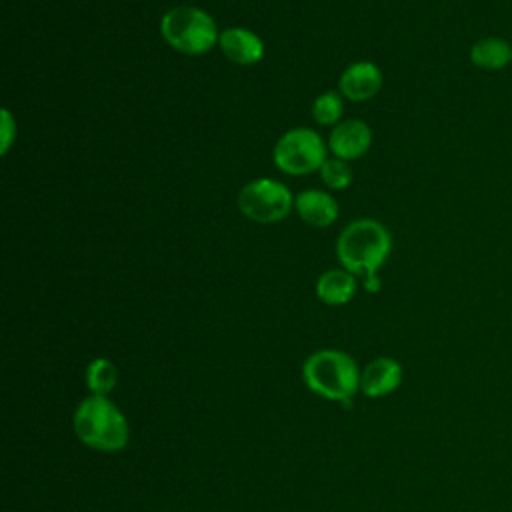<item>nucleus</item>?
I'll return each instance as SVG.
<instances>
[{
  "label": "nucleus",
  "mask_w": 512,
  "mask_h": 512,
  "mask_svg": "<svg viewBox=\"0 0 512 512\" xmlns=\"http://www.w3.org/2000/svg\"><path fill=\"white\" fill-rule=\"evenodd\" d=\"M72 428L84 446L104 454L124 450L130 440L128 420L108 396L82 398L74 410Z\"/></svg>",
  "instance_id": "nucleus-1"
},
{
  "label": "nucleus",
  "mask_w": 512,
  "mask_h": 512,
  "mask_svg": "<svg viewBox=\"0 0 512 512\" xmlns=\"http://www.w3.org/2000/svg\"><path fill=\"white\" fill-rule=\"evenodd\" d=\"M360 372L356 360L336 348L316 350L302 364L304 384L316 396L346 408L352 406L354 396L360 392Z\"/></svg>",
  "instance_id": "nucleus-2"
},
{
  "label": "nucleus",
  "mask_w": 512,
  "mask_h": 512,
  "mask_svg": "<svg viewBox=\"0 0 512 512\" xmlns=\"http://www.w3.org/2000/svg\"><path fill=\"white\" fill-rule=\"evenodd\" d=\"M392 248V236L384 224L372 218H360L344 226L336 240V256L354 276H374L386 262Z\"/></svg>",
  "instance_id": "nucleus-3"
},
{
  "label": "nucleus",
  "mask_w": 512,
  "mask_h": 512,
  "mask_svg": "<svg viewBox=\"0 0 512 512\" xmlns=\"http://www.w3.org/2000/svg\"><path fill=\"white\" fill-rule=\"evenodd\" d=\"M160 34L174 50L198 56L208 52L220 38L214 18L196 6H174L160 20Z\"/></svg>",
  "instance_id": "nucleus-4"
},
{
  "label": "nucleus",
  "mask_w": 512,
  "mask_h": 512,
  "mask_svg": "<svg viewBox=\"0 0 512 512\" xmlns=\"http://www.w3.org/2000/svg\"><path fill=\"white\" fill-rule=\"evenodd\" d=\"M278 170L290 176L312 174L326 162V144L310 128H292L284 132L272 152Z\"/></svg>",
  "instance_id": "nucleus-5"
},
{
  "label": "nucleus",
  "mask_w": 512,
  "mask_h": 512,
  "mask_svg": "<svg viewBox=\"0 0 512 512\" xmlns=\"http://www.w3.org/2000/svg\"><path fill=\"white\" fill-rule=\"evenodd\" d=\"M294 206V196L278 180L272 178H256L248 182L238 194V208L240 212L260 224L280 222L288 216Z\"/></svg>",
  "instance_id": "nucleus-6"
},
{
  "label": "nucleus",
  "mask_w": 512,
  "mask_h": 512,
  "mask_svg": "<svg viewBox=\"0 0 512 512\" xmlns=\"http://www.w3.org/2000/svg\"><path fill=\"white\" fill-rule=\"evenodd\" d=\"M372 144V130L364 120L350 118L334 126L328 136V150L334 158L356 160L368 152Z\"/></svg>",
  "instance_id": "nucleus-7"
},
{
  "label": "nucleus",
  "mask_w": 512,
  "mask_h": 512,
  "mask_svg": "<svg viewBox=\"0 0 512 512\" xmlns=\"http://www.w3.org/2000/svg\"><path fill=\"white\" fill-rule=\"evenodd\" d=\"M402 366L390 356L370 360L360 372V392L368 398H382L392 394L402 384Z\"/></svg>",
  "instance_id": "nucleus-8"
},
{
  "label": "nucleus",
  "mask_w": 512,
  "mask_h": 512,
  "mask_svg": "<svg viewBox=\"0 0 512 512\" xmlns=\"http://www.w3.org/2000/svg\"><path fill=\"white\" fill-rule=\"evenodd\" d=\"M382 80V72L374 62H354L342 72L338 88L344 98L364 102L378 94V90L382 88Z\"/></svg>",
  "instance_id": "nucleus-9"
},
{
  "label": "nucleus",
  "mask_w": 512,
  "mask_h": 512,
  "mask_svg": "<svg viewBox=\"0 0 512 512\" xmlns=\"http://www.w3.org/2000/svg\"><path fill=\"white\" fill-rule=\"evenodd\" d=\"M218 44L224 56L230 62H236L240 66L256 64L264 56V44L260 36L248 28H238V26L226 28L224 32H220Z\"/></svg>",
  "instance_id": "nucleus-10"
},
{
  "label": "nucleus",
  "mask_w": 512,
  "mask_h": 512,
  "mask_svg": "<svg viewBox=\"0 0 512 512\" xmlns=\"http://www.w3.org/2000/svg\"><path fill=\"white\" fill-rule=\"evenodd\" d=\"M296 214L314 228H326L338 218L336 200L322 190H304L294 198Z\"/></svg>",
  "instance_id": "nucleus-11"
},
{
  "label": "nucleus",
  "mask_w": 512,
  "mask_h": 512,
  "mask_svg": "<svg viewBox=\"0 0 512 512\" xmlns=\"http://www.w3.org/2000/svg\"><path fill=\"white\" fill-rule=\"evenodd\" d=\"M316 296L328 306H342L356 294V276L346 268L326 270L316 280Z\"/></svg>",
  "instance_id": "nucleus-12"
},
{
  "label": "nucleus",
  "mask_w": 512,
  "mask_h": 512,
  "mask_svg": "<svg viewBox=\"0 0 512 512\" xmlns=\"http://www.w3.org/2000/svg\"><path fill=\"white\" fill-rule=\"evenodd\" d=\"M470 62L480 70H500L512 62V46L498 36H486L472 44Z\"/></svg>",
  "instance_id": "nucleus-13"
},
{
  "label": "nucleus",
  "mask_w": 512,
  "mask_h": 512,
  "mask_svg": "<svg viewBox=\"0 0 512 512\" xmlns=\"http://www.w3.org/2000/svg\"><path fill=\"white\" fill-rule=\"evenodd\" d=\"M86 386L90 390V394H98V396H108L118 382V368L114 366V362H110L108 358H94L88 366H86V374H84Z\"/></svg>",
  "instance_id": "nucleus-14"
},
{
  "label": "nucleus",
  "mask_w": 512,
  "mask_h": 512,
  "mask_svg": "<svg viewBox=\"0 0 512 512\" xmlns=\"http://www.w3.org/2000/svg\"><path fill=\"white\" fill-rule=\"evenodd\" d=\"M344 106H342V98L340 94H336L334 90H328L324 94H320L314 104H312V118L320 124V126H332L338 124V120L342 118Z\"/></svg>",
  "instance_id": "nucleus-15"
},
{
  "label": "nucleus",
  "mask_w": 512,
  "mask_h": 512,
  "mask_svg": "<svg viewBox=\"0 0 512 512\" xmlns=\"http://www.w3.org/2000/svg\"><path fill=\"white\" fill-rule=\"evenodd\" d=\"M320 178L328 188L344 190L352 182V168L346 164V160L326 158V162L320 168Z\"/></svg>",
  "instance_id": "nucleus-16"
},
{
  "label": "nucleus",
  "mask_w": 512,
  "mask_h": 512,
  "mask_svg": "<svg viewBox=\"0 0 512 512\" xmlns=\"http://www.w3.org/2000/svg\"><path fill=\"white\" fill-rule=\"evenodd\" d=\"M14 134H16V124L10 116L8 110H2V154L8 152L12 140H14Z\"/></svg>",
  "instance_id": "nucleus-17"
},
{
  "label": "nucleus",
  "mask_w": 512,
  "mask_h": 512,
  "mask_svg": "<svg viewBox=\"0 0 512 512\" xmlns=\"http://www.w3.org/2000/svg\"><path fill=\"white\" fill-rule=\"evenodd\" d=\"M380 286H382V282H380V278L374 274V276H368V278H364V288L368 290V292H378L380 290Z\"/></svg>",
  "instance_id": "nucleus-18"
}]
</instances>
